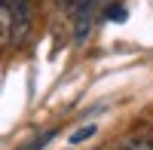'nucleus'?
I'll use <instances>...</instances> for the list:
<instances>
[{"label": "nucleus", "instance_id": "f03ea898", "mask_svg": "<svg viewBox=\"0 0 153 150\" xmlns=\"http://www.w3.org/2000/svg\"><path fill=\"white\" fill-rule=\"evenodd\" d=\"M95 135V126H83V129H76L74 135H71V144H80V141H86V138H92Z\"/></svg>", "mask_w": 153, "mask_h": 150}, {"label": "nucleus", "instance_id": "39448f33", "mask_svg": "<svg viewBox=\"0 0 153 150\" xmlns=\"http://www.w3.org/2000/svg\"><path fill=\"white\" fill-rule=\"evenodd\" d=\"M150 147H153V135H150Z\"/></svg>", "mask_w": 153, "mask_h": 150}, {"label": "nucleus", "instance_id": "f257e3e1", "mask_svg": "<svg viewBox=\"0 0 153 150\" xmlns=\"http://www.w3.org/2000/svg\"><path fill=\"white\" fill-rule=\"evenodd\" d=\"M117 150H153V147H150V141H141V138H126V141H120Z\"/></svg>", "mask_w": 153, "mask_h": 150}, {"label": "nucleus", "instance_id": "20e7f679", "mask_svg": "<svg viewBox=\"0 0 153 150\" xmlns=\"http://www.w3.org/2000/svg\"><path fill=\"white\" fill-rule=\"evenodd\" d=\"M104 16H107V19H126V9H123V6H110Z\"/></svg>", "mask_w": 153, "mask_h": 150}, {"label": "nucleus", "instance_id": "7ed1b4c3", "mask_svg": "<svg viewBox=\"0 0 153 150\" xmlns=\"http://www.w3.org/2000/svg\"><path fill=\"white\" fill-rule=\"evenodd\" d=\"M52 135H55L52 129H49V132H43V135H40V138H37V141H31V144H28V147H25V150H40V147H43V144H46L49 138H52Z\"/></svg>", "mask_w": 153, "mask_h": 150}]
</instances>
